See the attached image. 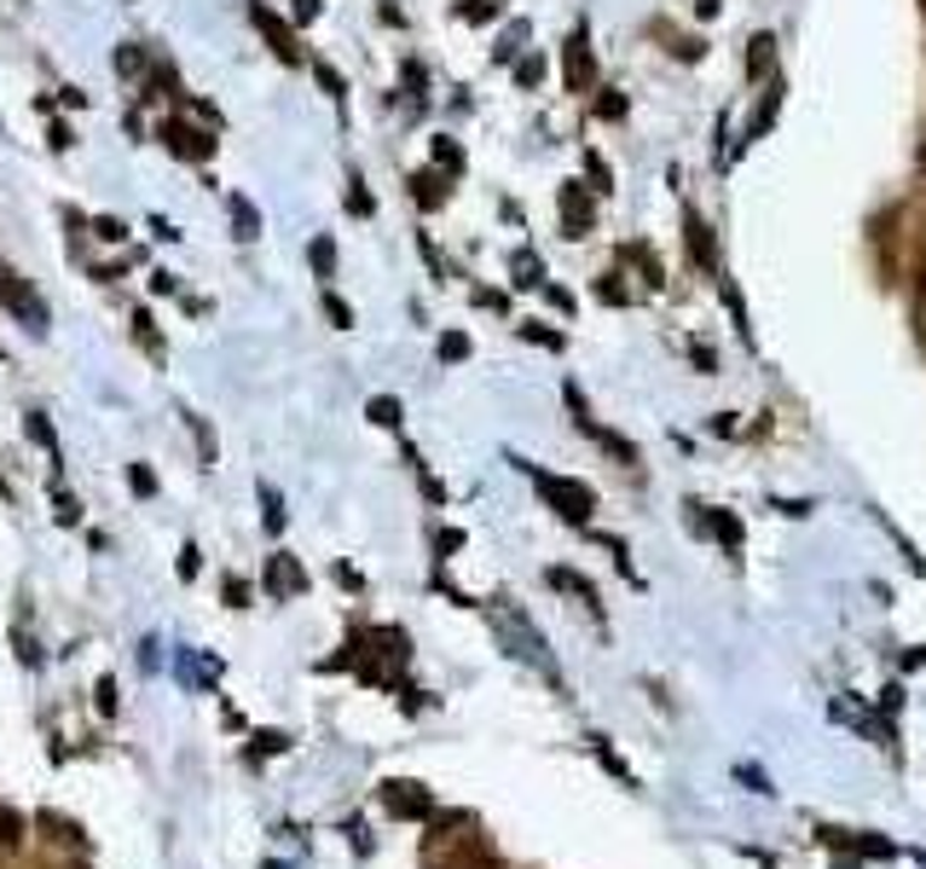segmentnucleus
I'll return each mask as SVG.
<instances>
[{
  "mask_svg": "<svg viewBox=\"0 0 926 869\" xmlns=\"http://www.w3.org/2000/svg\"><path fill=\"white\" fill-rule=\"evenodd\" d=\"M411 192H418V203H441V174H411Z\"/></svg>",
  "mask_w": 926,
  "mask_h": 869,
  "instance_id": "4468645a",
  "label": "nucleus"
},
{
  "mask_svg": "<svg viewBox=\"0 0 926 869\" xmlns=\"http://www.w3.org/2000/svg\"><path fill=\"white\" fill-rule=\"evenodd\" d=\"M301 585H307V574L296 569V556H285V551L267 556V592H272V597H296Z\"/></svg>",
  "mask_w": 926,
  "mask_h": 869,
  "instance_id": "39448f33",
  "label": "nucleus"
},
{
  "mask_svg": "<svg viewBox=\"0 0 926 869\" xmlns=\"http://www.w3.org/2000/svg\"><path fill=\"white\" fill-rule=\"evenodd\" d=\"M533 481H538V493L551 499V510H556L562 522H574V528H585V522H590V510H597V493H590L585 481L551 476V470H533Z\"/></svg>",
  "mask_w": 926,
  "mask_h": 869,
  "instance_id": "f257e3e1",
  "label": "nucleus"
},
{
  "mask_svg": "<svg viewBox=\"0 0 926 869\" xmlns=\"http://www.w3.org/2000/svg\"><path fill=\"white\" fill-rule=\"evenodd\" d=\"M232 215H238V233H244V238H255V233H261V215H255V209H249V203H244V197H238V203H232Z\"/></svg>",
  "mask_w": 926,
  "mask_h": 869,
  "instance_id": "2eb2a0df",
  "label": "nucleus"
},
{
  "mask_svg": "<svg viewBox=\"0 0 926 869\" xmlns=\"http://www.w3.org/2000/svg\"><path fill=\"white\" fill-rule=\"evenodd\" d=\"M307 262H313V273H319V278H330V273H337V244H330V238H313Z\"/></svg>",
  "mask_w": 926,
  "mask_h": 869,
  "instance_id": "f8f14e48",
  "label": "nucleus"
},
{
  "mask_svg": "<svg viewBox=\"0 0 926 869\" xmlns=\"http://www.w3.org/2000/svg\"><path fill=\"white\" fill-rule=\"evenodd\" d=\"M226 603H232V609H244V603H249V585H238V580H226Z\"/></svg>",
  "mask_w": 926,
  "mask_h": 869,
  "instance_id": "b1692460",
  "label": "nucleus"
},
{
  "mask_svg": "<svg viewBox=\"0 0 926 869\" xmlns=\"http://www.w3.org/2000/svg\"><path fill=\"white\" fill-rule=\"evenodd\" d=\"M568 88H574V93H585V88H590V53H585V30L568 41Z\"/></svg>",
  "mask_w": 926,
  "mask_h": 869,
  "instance_id": "6e6552de",
  "label": "nucleus"
},
{
  "mask_svg": "<svg viewBox=\"0 0 926 869\" xmlns=\"http://www.w3.org/2000/svg\"><path fill=\"white\" fill-rule=\"evenodd\" d=\"M0 301L30 319V330H47V308H41V301H35L30 290H23V285H18V278H0Z\"/></svg>",
  "mask_w": 926,
  "mask_h": 869,
  "instance_id": "423d86ee",
  "label": "nucleus"
},
{
  "mask_svg": "<svg viewBox=\"0 0 926 869\" xmlns=\"http://www.w3.org/2000/svg\"><path fill=\"white\" fill-rule=\"evenodd\" d=\"M712 533H718V540H730V545H741V522H735V517H724V510L712 517Z\"/></svg>",
  "mask_w": 926,
  "mask_h": 869,
  "instance_id": "f3484780",
  "label": "nucleus"
},
{
  "mask_svg": "<svg viewBox=\"0 0 926 869\" xmlns=\"http://www.w3.org/2000/svg\"><path fill=\"white\" fill-rule=\"evenodd\" d=\"M689 249H694V262L712 267V233L701 226V215H689Z\"/></svg>",
  "mask_w": 926,
  "mask_h": 869,
  "instance_id": "9b49d317",
  "label": "nucleus"
},
{
  "mask_svg": "<svg viewBox=\"0 0 926 869\" xmlns=\"http://www.w3.org/2000/svg\"><path fill=\"white\" fill-rule=\"evenodd\" d=\"M127 488H134V493L145 499V493H157V476H151L145 464H134V470H127Z\"/></svg>",
  "mask_w": 926,
  "mask_h": 869,
  "instance_id": "dca6fc26",
  "label": "nucleus"
},
{
  "mask_svg": "<svg viewBox=\"0 0 926 869\" xmlns=\"http://www.w3.org/2000/svg\"><path fill=\"white\" fill-rule=\"evenodd\" d=\"M915 163H920V168H926V140H920V151H915Z\"/></svg>",
  "mask_w": 926,
  "mask_h": 869,
  "instance_id": "c85d7f7f",
  "label": "nucleus"
},
{
  "mask_svg": "<svg viewBox=\"0 0 926 869\" xmlns=\"http://www.w3.org/2000/svg\"><path fill=\"white\" fill-rule=\"evenodd\" d=\"M93 707H99V713H111V707H116V689H111V678L93 689Z\"/></svg>",
  "mask_w": 926,
  "mask_h": 869,
  "instance_id": "4be33fe9",
  "label": "nucleus"
},
{
  "mask_svg": "<svg viewBox=\"0 0 926 869\" xmlns=\"http://www.w3.org/2000/svg\"><path fill=\"white\" fill-rule=\"evenodd\" d=\"M249 18H255V30H261L267 35V47H272V59H285V64H296L301 59V47H296V35L285 30V23H278L267 7H261V0H255V7H249Z\"/></svg>",
  "mask_w": 926,
  "mask_h": 869,
  "instance_id": "20e7f679",
  "label": "nucleus"
},
{
  "mask_svg": "<svg viewBox=\"0 0 926 869\" xmlns=\"http://www.w3.org/2000/svg\"><path fill=\"white\" fill-rule=\"evenodd\" d=\"M203 569V556H197V545H186V551H179V580H192Z\"/></svg>",
  "mask_w": 926,
  "mask_h": 869,
  "instance_id": "412c9836",
  "label": "nucleus"
},
{
  "mask_svg": "<svg viewBox=\"0 0 926 869\" xmlns=\"http://www.w3.org/2000/svg\"><path fill=\"white\" fill-rule=\"evenodd\" d=\"M23 847V817L12 806H0V858H12Z\"/></svg>",
  "mask_w": 926,
  "mask_h": 869,
  "instance_id": "1a4fd4ad",
  "label": "nucleus"
},
{
  "mask_svg": "<svg viewBox=\"0 0 926 869\" xmlns=\"http://www.w3.org/2000/svg\"><path fill=\"white\" fill-rule=\"evenodd\" d=\"M770 47H776L770 35H759V41H753V59H748V70H753V75H764V64H770Z\"/></svg>",
  "mask_w": 926,
  "mask_h": 869,
  "instance_id": "6ab92c4d",
  "label": "nucleus"
},
{
  "mask_svg": "<svg viewBox=\"0 0 926 869\" xmlns=\"http://www.w3.org/2000/svg\"><path fill=\"white\" fill-rule=\"evenodd\" d=\"M59 522H64V528H70V522H82V510H75L70 493H59Z\"/></svg>",
  "mask_w": 926,
  "mask_h": 869,
  "instance_id": "5701e85b",
  "label": "nucleus"
},
{
  "mask_svg": "<svg viewBox=\"0 0 926 869\" xmlns=\"http://www.w3.org/2000/svg\"><path fill=\"white\" fill-rule=\"evenodd\" d=\"M261 504H267V533H278V528H285V510H278V493H272V488H261Z\"/></svg>",
  "mask_w": 926,
  "mask_h": 869,
  "instance_id": "a211bd4d",
  "label": "nucleus"
},
{
  "mask_svg": "<svg viewBox=\"0 0 926 869\" xmlns=\"http://www.w3.org/2000/svg\"><path fill=\"white\" fill-rule=\"evenodd\" d=\"M562 221H568V233L579 238L585 233V226H590V203H585V192L568 181V186H562Z\"/></svg>",
  "mask_w": 926,
  "mask_h": 869,
  "instance_id": "0eeeda50",
  "label": "nucleus"
},
{
  "mask_svg": "<svg viewBox=\"0 0 926 869\" xmlns=\"http://www.w3.org/2000/svg\"><path fill=\"white\" fill-rule=\"evenodd\" d=\"M325 308H330V319H337V325H348L353 314H348V301H337V296H325Z\"/></svg>",
  "mask_w": 926,
  "mask_h": 869,
  "instance_id": "a878e982",
  "label": "nucleus"
},
{
  "mask_svg": "<svg viewBox=\"0 0 926 869\" xmlns=\"http://www.w3.org/2000/svg\"><path fill=\"white\" fill-rule=\"evenodd\" d=\"M920 343H926V285H920Z\"/></svg>",
  "mask_w": 926,
  "mask_h": 869,
  "instance_id": "bb28decb",
  "label": "nucleus"
},
{
  "mask_svg": "<svg viewBox=\"0 0 926 869\" xmlns=\"http://www.w3.org/2000/svg\"><path fill=\"white\" fill-rule=\"evenodd\" d=\"M446 869H481V858H463V863H446Z\"/></svg>",
  "mask_w": 926,
  "mask_h": 869,
  "instance_id": "cd10ccee",
  "label": "nucleus"
},
{
  "mask_svg": "<svg viewBox=\"0 0 926 869\" xmlns=\"http://www.w3.org/2000/svg\"><path fill=\"white\" fill-rule=\"evenodd\" d=\"M93 233H99V238H105V244H122V221H99V226H93Z\"/></svg>",
  "mask_w": 926,
  "mask_h": 869,
  "instance_id": "393cba45",
  "label": "nucleus"
},
{
  "mask_svg": "<svg viewBox=\"0 0 926 869\" xmlns=\"http://www.w3.org/2000/svg\"><path fill=\"white\" fill-rule=\"evenodd\" d=\"M551 585H556V592H574L579 603H590V609H597V592H590V585H585L579 574H568V569H551Z\"/></svg>",
  "mask_w": 926,
  "mask_h": 869,
  "instance_id": "9d476101",
  "label": "nucleus"
},
{
  "mask_svg": "<svg viewBox=\"0 0 926 869\" xmlns=\"http://www.w3.org/2000/svg\"><path fill=\"white\" fill-rule=\"evenodd\" d=\"M382 806H389V817H429L434 795L418 783H382Z\"/></svg>",
  "mask_w": 926,
  "mask_h": 869,
  "instance_id": "7ed1b4c3",
  "label": "nucleus"
},
{
  "mask_svg": "<svg viewBox=\"0 0 926 869\" xmlns=\"http://www.w3.org/2000/svg\"><path fill=\"white\" fill-rule=\"evenodd\" d=\"M366 412H371V423H382V429H394V423H400V400H389V395H377V400L366 406Z\"/></svg>",
  "mask_w": 926,
  "mask_h": 869,
  "instance_id": "ddd939ff",
  "label": "nucleus"
},
{
  "mask_svg": "<svg viewBox=\"0 0 926 869\" xmlns=\"http://www.w3.org/2000/svg\"><path fill=\"white\" fill-rule=\"evenodd\" d=\"M463 354H470V337H457V330L441 337V360H463Z\"/></svg>",
  "mask_w": 926,
  "mask_h": 869,
  "instance_id": "aec40b11",
  "label": "nucleus"
},
{
  "mask_svg": "<svg viewBox=\"0 0 926 869\" xmlns=\"http://www.w3.org/2000/svg\"><path fill=\"white\" fill-rule=\"evenodd\" d=\"M163 145L174 151V157H186V163H209L215 157V140L203 134L197 122H186V116H168L163 122Z\"/></svg>",
  "mask_w": 926,
  "mask_h": 869,
  "instance_id": "f03ea898",
  "label": "nucleus"
}]
</instances>
